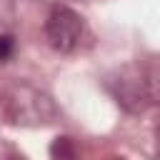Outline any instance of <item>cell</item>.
I'll return each mask as SVG.
<instances>
[{
  "mask_svg": "<svg viewBox=\"0 0 160 160\" xmlns=\"http://www.w3.org/2000/svg\"><path fill=\"white\" fill-rule=\"evenodd\" d=\"M0 105H2V115L12 125L38 128V125H48L58 118V108H55L52 98L28 82H15V85L5 88Z\"/></svg>",
  "mask_w": 160,
  "mask_h": 160,
  "instance_id": "obj_1",
  "label": "cell"
},
{
  "mask_svg": "<svg viewBox=\"0 0 160 160\" xmlns=\"http://www.w3.org/2000/svg\"><path fill=\"white\" fill-rule=\"evenodd\" d=\"M108 90L128 112H142L155 102V72L145 65H122L108 78Z\"/></svg>",
  "mask_w": 160,
  "mask_h": 160,
  "instance_id": "obj_2",
  "label": "cell"
},
{
  "mask_svg": "<svg viewBox=\"0 0 160 160\" xmlns=\"http://www.w3.org/2000/svg\"><path fill=\"white\" fill-rule=\"evenodd\" d=\"M45 35H48V40H50V45L55 50L70 52V50L78 48V42L82 38V20H80V15L75 10H70L65 5H58L48 15Z\"/></svg>",
  "mask_w": 160,
  "mask_h": 160,
  "instance_id": "obj_3",
  "label": "cell"
},
{
  "mask_svg": "<svg viewBox=\"0 0 160 160\" xmlns=\"http://www.w3.org/2000/svg\"><path fill=\"white\" fill-rule=\"evenodd\" d=\"M50 152L55 160H75V145L70 138H58L52 145H50Z\"/></svg>",
  "mask_w": 160,
  "mask_h": 160,
  "instance_id": "obj_4",
  "label": "cell"
},
{
  "mask_svg": "<svg viewBox=\"0 0 160 160\" xmlns=\"http://www.w3.org/2000/svg\"><path fill=\"white\" fill-rule=\"evenodd\" d=\"M15 50V40L10 35H0V62H5Z\"/></svg>",
  "mask_w": 160,
  "mask_h": 160,
  "instance_id": "obj_5",
  "label": "cell"
},
{
  "mask_svg": "<svg viewBox=\"0 0 160 160\" xmlns=\"http://www.w3.org/2000/svg\"><path fill=\"white\" fill-rule=\"evenodd\" d=\"M15 160H18V158H15Z\"/></svg>",
  "mask_w": 160,
  "mask_h": 160,
  "instance_id": "obj_6",
  "label": "cell"
}]
</instances>
